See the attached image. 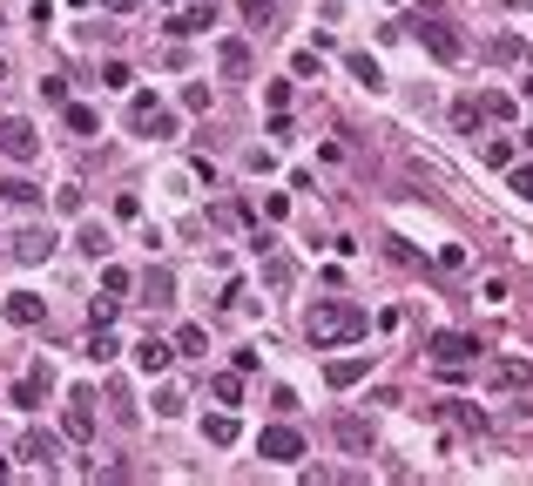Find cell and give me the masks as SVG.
Wrapping results in <instances>:
<instances>
[{"label": "cell", "mask_w": 533, "mask_h": 486, "mask_svg": "<svg viewBox=\"0 0 533 486\" xmlns=\"http://www.w3.org/2000/svg\"><path fill=\"white\" fill-rule=\"evenodd\" d=\"M419 41H426L439 61H459V54H466V41H459V34L446 28V21H419Z\"/></svg>", "instance_id": "obj_8"}, {"label": "cell", "mask_w": 533, "mask_h": 486, "mask_svg": "<svg viewBox=\"0 0 533 486\" xmlns=\"http://www.w3.org/2000/svg\"><path fill=\"white\" fill-rule=\"evenodd\" d=\"M351 75L365 81V88H385V75H379V61H371V54H351Z\"/></svg>", "instance_id": "obj_26"}, {"label": "cell", "mask_w": 533, "mask_h": 486, "mask_svg": "<svg viewBox=\"0 0 533 486\" xmlns=\"http://www.w3.org/2000/svg\"><path fill=\"white\" fill-rule=\"evenodd\" d=\"M155 7H169V0H155Z\"/></svg>", "instance_id": "obj_40"}, {"label": "cell", "mask_w": 533, "mask_h": 486, "mask_svg": "<svg viewBox=\"0 0 533 486\" xmlns=\"http://www.w3.org/2000/svg\"><path fill=\"white\" fill-rule=\"evenodd\" d=\"M142 290H149L142 304H155V311H162V304L176 297V277H169V271H149V284H142Z\"/></svg>", "instance_id": "obj_22"}, {"label": "cell", "mask_w": 533, "mask_h": 486, "mask_svg": "<svg viewBox=\"0 0 533 486\" xmlns=\"http://www.w3.org/2000/svg\"><path fill=\"white\" fill-rule=\"evenodd\" d=\"M129 81H136V75H129V61H108V68H102V88H129Z\"/></svg>", "instance_id": "obj_33"}, {"label": "cell", "mask_w": 533, "mask_h": 486, "mask_svg": "<svg viewBox=\"0 0 533 486\" xmlns=\"http://www.w3.org/2000/svg\"><path fill=\"white\" fill-rule=\"evenodd\" d=\"M115 351H122V345L108 338V324H95V338H88V358H95V364H108V358H115Z\"/></svg>", "instance_id": "obj_25"}, {"label": "cell", "mask_w": 533, "mask_h": 486, "mask_svg": "<svg viewBox=\"0 0 533 486\" xmlns=\"http://www.w3.org/2000/svg\"><path fill=\"white\" fill-rule=\"evenodd\" d=\"M0 81H7V61H0Z\"/></svg>", "instance_id": "obj_38"}, {"label": "cell", "mask_w": 533, "mask_h": 486, "mask_svg": "<svg viewBox=\"0 0 533 486\" xmlns=\"http://www.w3.org/2000/svg\"><path fill=\"white\" fill-rule=\"evenodd\" d=\"M62 432H68V440H95V392H68Z\"/></svg>", "instance_id": "obj_7"}, {"label": "cell", "mask_w": 533, "mask_h": 486, "mask_svg": "<svg viewBox=\"0 0 533 486\" xmlns=\"http://www.w3.org/2000/svg\"><path fill=\"white\" fill-rule=\"evenodd\" d=\"M506 189H513V197H527V203H533V163L506 169Z\"/></svg>", "instance_id": "obj_30"}, {"label": "cell", "mask_w": 533, "mask_h": 486, "mask_svg": "<svg viewBox=\"0 0 533 486\" xmlns=\"http://www.w3.org/2000/svg\"><path fill=\"white\" fill-rule=\"evenodd\" d=\"M102 290H108V297H129V290H136V277H129L122 264H108V271H102Z\"/></svg>", "instance_id": "obj_23"}, {"label": "cell", "mask_w": 533, "mask_h": 486, "mask_svg": "<svg viewBox=\"0 0 533 486\" xmlns=\"http://www.w3.org/2000/svg\"><path fill=\"white\" fill-rule=\"evenodd\" d=\"M365 331H371V318H365V311H358V304H351V297H318V304H311V311H304V338H311V345H318V351L358 345V338H365Z\"/></svg>", "instance_id": "obj_1"}, {"label": "cell", "mask_w": 533, "mask_h": 486, "mask_svg": "<svg viewBox=\"0 0 533 486\" xmlns=\"http://www.w3.org/2000/svg\"><path fill=\"white\" fill-rule=\"evenodd\" d=\"M426 351L439 358V372H446V379H466V364L479 358V338H466V331H439Z\"/></svg>", "instance_id": "obj_2"}, {"label": "cell", "mask_w": 533, "mask_h": 486, "mask_svg": "<svg viewBox=\"0 0 533 486\" xmlns=\"http://www.w3.org/2000/svg\"><path fill=\"white\" fill-rule=\"evenodd\" d=\"M203 28H216V7H183V14H169V34H176V41H189V34H203Z\"/></svg>", "instance_id": "obj_13"}, {"label": "cell", "mask_w": 533, "mask_h": 486, "mask_svg": "<svg viewBox=\"0 0 533 486\" xmlns=\"http://www.w3.org/2000/svg\"><path fill=\"white\" fill-rule=\"evenodd\" d=\"M47 318V304L34 297V290H14V297H7V324H21V331H28V324H41Z\"/></svg>", "instance_id": "obj_12"}, {"label": "cell", "mask_w": 533, "mask_h": 486, "mask_svg": "<svg viewBox=\"0 0 533 486\" xmlns=\"http://www.w3.org/2000/svg\"><path fill=\"white\" fill-rule=\"evenodd\" d=\"M41 102H54V108H68V81H62V75H41Z\"/></svg>", "instance_id": "obj_32"}, {"label": "cell", "mask_w": 533, "mask_h": 486, "mask_svg": "<svg viewBox=\"0 0 533 486\" xmlns=\"http://www.w3.org/2000/svg\"><path fill=\"white\" fill-rule=\"evenodd\" d=\"M479 115H487V102H479V95H459V102H453V129H466V136L479 129Z\"/></svg>", "instance_id": "obj_20"}, {"label": "cell", "mask_w": 533, "mask_h": 486, "mask_svg": "<svg viewBox=\"0 0 533 486\" xmlns=\"http://www.w3.org/2000/svg\"><path fill=\"white\" fill-rule=\"evenodd\" d=\"M487 385H493V392H520V385H533V358H520V351L493 358L487 364Z\"/></svg>", "instance_id": "obj_5"}, {"label": "cell", "mask_w": 533, "mask_h": 486, "mask_svg": "<svg viewBox=\"0 0 533 486\" xmlns=\"http://www.w3.org/2000/svg\"><path fill=\"white\" fill-rule=\"evenodd\" d=\"M257 453L263 459H304V432H297V425H263Z\"/></svg>", "instance_id": "obj_6"}, {"label": "cell", "mask_w": 533, "mask_h": 486, "mask_svg": "<svg viewBox=\"0 0 533 486\" xmlns=\"http://www.w3.org/2000/svg\"><path fill=\"white\" fill-rule=\"evenodd\" d=\"M155 412H162V419H176V412H183V392H176V385H162V392H155Z\"/></svg>", "instance_id": "obj_34"}, {"label": "cell", "mask_w": 533, "mask_h": 486, "mask_svg": "<svg viewBox=\"0 0 533 486\" xmlns=\"http://www.w3.org/2000/svg\"><path fill=\"white\" fill-rule=\"evenodd\" d=\"M47 250H54V230H21V237H14V257L21 264H41Z\"/></svg>", "instance_id": "obj_15"}, {"label": "cell", "mask_w": 533, "mask_h": 486, "mask_svg": "<svg viewBox=\"0 0 533 486\" xmlns=\"http://www.w3.org/2000/svg\"><path fill=\"white\" fill-rule=\"evenodd\" d=\"M183 108H189V115H203V108H210V88H203V81H189V88H183Z\"/></svg>", "instance_id": "obj_35"}, {"label": "cell", "mask_w": 533, "mask_h": 486, "mask_svg": "<svg viewBox=\"0 0 533 486\" xmlns=\"http://www.w3.org/2000/svg\"><path fill=\"white\" fill-rule=\"evenodd\" d=\"M365 372H371V358H331V364H324V379H331L337 392H345V385H358Z\"/></svg>", "instance_id": "obj_17"}, {"label": "cell", "mask_w": 533, "mask_h": 486, "mask_svg": "<svg viewBox=\"0 0 533 486\" xmlns=\"http://www.w3.org/2000/svg\"><path fill=\"white\" fill-rule=\"evenodd\" d=\"M216 68H223L229 81H244L250 75V47L244 41H223V47H216Z\"/></svg>", "instance_id": "obj_16"}, {"label": "cell", "mask_w": 533, "mask_h": 486, "mask_svg": "<svg viewBox=\"0 0 533 486\" xmlns=\"http://www.w3.org/2000/svg\"><path fill=\"white\" fill-rule=\"evenodd\" d=\"M0 197H7V203H34V197H41V189H34L28 176H7V182H0Z\"/></svg>", "instance_id": "obj_27"}, {"label": "cell", "mask_w": 533, "mask_h": 486, "mask_svg": "<svg viewBox=\"0 0 533 486\" xmlns=\"http://www.w3.org/2000/svg\"><path fill=\"white\" fill-rule=\"evenodd\" d=\"M115 304H122V297H95V304H88V318H95V324H115Z\"/></svg>", "instance_id": "obj_36"}, {"label": "cell", "mask_w": 533, "mask_h": 486, "mask_svg": "<svg viewBox=\"0 0 533 486\" xmlns=\"http://www.w3.org/2000/svg\"><path fill=\"white\" fill-rule=\"evenodd\" d=\"M21 453H28L34 466H47V473H54V459H62V440H54V432H41V425H28V440H21Z\"/></svg>", "instance_id": "obj_11"}, {"label": "cell", "mask_w": 533, "mask_h": 486, "mask_svg": "<svg viewBox=\"0 0 533 486\" xmlns=\"http://www.w3.org/2000/svg\"><path fill=\"white\" fill-rule=\"evenodd\" d=\"M479 163H487V169H513V142H487V149H479Z\"/></svg>", "instance_id": "obj_29"}, {"label": "cell", "mask_w": 533, "mask_h": 486, "mask_svg": "<svg viewBox=\"0 0 533 486\" xmlns=\"http://www.w3.org/2000/svg\"><path fill=\"white\" fill-rule=\"evenodd\" d=\"M0 155H14V163H34V155H41V136H34V122H21V115L0 122Z\"/></svg>", "instance_id": "obj_4"}, {"label": "cell", "mask_w": 533, "mask_h": 486, "mask_svg": "<svg viewBox=\"0 0 533 486\" xmlns=\"http://www.w3.org/2000/svg\"><path fill=\"white\" fill-rule=\"evenodd\" d=\"M506 7H520V0H506Z\"/></svg>", "instance_id": "obj_39"}, {"label": "cell", "mask_w": 533, "mask_h": 486, "mask_svg": "<svg viewBox=\"0 0 533 486\" xmlns=\"http://www.w3.org/2000/svg\"><path fill=\"white\" fill-rule=\"evenodd\" d=\"M136 364H142V372H149V379H162V372H169V364H176V345H162V338H142V345H136Z\"/></svg>", "instance_id": "obj_9"}, {"label": "cell", "mask_w": 533, "mask_h": 486, "mask_svg": "<svg viewBox=\"0 0 533 486\" xmlns=\"http://www.w3.org/2000/svg\"><path fill=\"white\" fill-rule=\"evenodd\" d=\"M331 432H337V446H345V453H371V419H358V412H345Z\"/></svg>", "instance_id": "obj_10"}, {"label": "cell", "mask_w": 533, "mask_h": 486, "mask_svg": "<svg viewBox=\"0 0 533 486\" xmlns=\"http://www.w3.org/2000/svg\"><path fill=\"white\" fill-rule=\"evenodd\" d=\"M81 250H88V257H108V230L88 223V230H81Z\"/></svg>", "instance_id": "obj_31"}, {"label": "cell", "mask_w": 533, "mask_h": 486, "mask_svg": "<svg viewBox=\"0 0 533 486\" xmlns=\"http://www.w3.org/2000/svg\"><path fill=\"white\" fill-rule=\"evenodd\" d=\"M108 7H115V14H129V7H136V0H108Z\"/></svg>", "instance_id": "obj_37"}, {"label": "cell", "mask_w": 533, "mask_h": 486, "mask_svg": "<svg viewBox=\"0 0 533 486\" xmlns=\"http://www.w3.org/2000/svg\"><path fill=\"white\" fill-rule=\"evenodd\" d=\"M203 345H210V338H203V324H183V331H176V358H183V351H189V358H196Z\"/></svg>", "instance_id": "obj_28"}, {"label": "cell", "mask_w": 533, "mask_h": 486, "mask_svg": "<svg viewBox=\"0 0 533 486\" xmlns=\"http://www.w3.org/2000/svg\"><path fill=\"white\" fill-rule=\"evenodd\" d=\"M41 398H47V364H34L28 379L14 385V406H41Z\"/></svg>", "instance_id": "obj_18"}, {"label": "cell", "mask_w": 533, "mask_h": 486, "mask_svg": "<svg viewBox=\"0 0 533 486\" xmlns=\"http://www.w3.org/2000/svg\"><path fill=\"white\" fill-rule=\"evenodd\" d=\"M210 398H216V406H237V398H244V372H216V379H210Z\"/></svg>", "instance_id": "obj_19"}, {"label": "cell", "mask_w": 533, "mask_h": 486, "mask_svg": "<svg viewBox=\"0 0 533 486\" xmlns=\"http://www.w3.org/2000/svg\"><path fill=\"white\" fill-rule=\"evenodd\" d=\"M203 440H210V446H237V419H229V412L203 419Z\"/></svg>", "instance_id": "obj_21"}, {"label": "cell", "mask_w": 533, "mask_h": 486, "mask_svg": "<svg viewBox=\"0 0 533 486\" xmlns=\"http://www.w3.org/2000/svg\"><path fill=\"white\" fill-rule=\"evenodd\" d=\"M439 419H453L459 432H487V412H479V406H466V398H446V406H439Z\"/></svg>", "instance_id": "obj_14"}, {"label": "cell", "mask_w": 533, "mask_h": 486, "mask_svg": "<svg viewBox=\"0 0 533 486\" xmlns=\"http://www.w3.org/2000/svg\"><path fill=\"white\" fill-rule=\"evenodd\" d=\"M95 122H102V115H95L88 102H68V129H75V136H95Z\"/></svg>", "instance_id": "obj_24"}, {"label": "cell", "mask_w": 533, "mask_h": 486, "mask_svg": "<svg viewBox=\"0 0 533 486\" xmlns=\"http://www.w3.org/2000/svg\"><path fill=\"white\" fill-rule=\"evenodd\" d=\"M129 129L149 136V142H169V136H176V115H169L155 95H136V102H129Z\"/></svg>", "instance_id": "obj_3"}]
</instances>
